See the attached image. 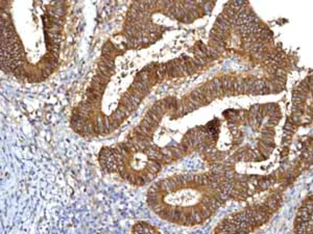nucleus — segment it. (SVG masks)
Segmentation results:
<instances>
[{
    "label": "nucleus",
    "instance_id": "1",
    "mask_svg": "<svg viewBox=\"0 0 313 234\" xmlns=\"http://www.w3.org/2000/svg\"><path fill=\"white\" fill-rule=\"evenodd\" d=\"M132 85L135 87L136 89H138L139 92L143 93L145 96L148 94V93H149V87H150L149 84L146 83V82H144V81H142L141 79L137 78V77H135V79H134V81H133Z\"/></svg>",
    "mask_w": 313,
    "mask_h": 234
},
{
    "label": "nucleus",
    "instance_id": "2",
    "mask_svg": "<svg viewBox=\"0 0 313 234\" xmlns=\"http://www.w3.org/2000/svg\"><path fill=\"white\" fill-rule=\"evenodd\" d=\"M183 104H184V114L183 115H187L188 112L195 110V106H194L193 102L190 100L189 96H185L183 98Z\"/></svg>",
    "mask_w": 313,
    "mask_h": 234
},
{
    "label": "nucleus",
    "instance_id": "3",
    "mask_svg": "<svg viewBox=\"0 0 313 234\" xmlns=\"http://www.w3.org/2000/svg\"><path fill=\"white\" fill-rule=\"evenodd\" d=\"M190 213H191V217H192V220H193L194 225L203 223V219H201V213H199L198 209L192 208L190 210Z\"/></svg>",
    "mask_w": 313,
    "mask_h": 234
},
{
    "label": "nucleus",
    "instance_id": "4",
    "mask_svg": "<svg viewBox=\"0 0 313 234\" xmlns=\"http://www.w3.org/2000/svg\"><path fill=\"white\" fill-rule=\"evenodd\" d=\"M123 97L130 100V101L132 102V104L134 105V107H135V108H137V107L139 106V104L141 103V100L137 99L135 96H133V95L130 94V93H128V92H125L124 94H123Z\"/></svg>",
    "mask_w": 313,
    "mask_h": 234
},
{
    "label": "nucleus",
    "instance_id": "5",
    "mask_svg": "<svg viewBox=\"0 0 313 234\" xmlns=\"http://www.w3.org/2000/svg\"><path fill=\"white\" fill-rule=\"evenodd\" d=\"M199 213H201V219H203V222L206 221V220H208L210 216L212 215V212L210 210H209L208 208H206L205 206H203V205H199Z\"/></svg>",
    "mask_w": 313,
    "mask_h": 234
},
{
    "label": "nucleus",
    "instance_id": "6",
    "mask_svg": "<svg viewBox=\"0 0 313 234\" xmlns=\"http://www.w3.org/2000/svg\"><path fill=\"white\" fill-rule=\"evenodd\" d=\"M127 92H128V93H130V94H132L133 96H135L136 98H137V99L141 100V101H142V100L144 99V98H145V97H146L145 95L143 94V93L139 92V91H138V89H136L135 87H133V85H130V87H128V89H127Z\"/></svg>",
    "mask_w": 313,
    "mask_h": 234
},
{
    "label": "nucleus",
    "instance_id": "7",
    "mask_svg": "<svg viewBox=\"0 0 313 234\" xmlns=\"http://www.w3.org/2000/svg\"><path fill=\"white\" fill-rule=\"evenodd\" d=\"M91 87H93V89H94L95 91H96V92L101 93V94H103V93H104V89H105V87H107V84H102V83H95V82H92Z\"/></svg>",
    "mask_w": 313,
    "mask_h": 234
},
{
    "label": "nucleus",
    "instance_id": "8",
    "mask_svg": "<svg viewBox=\"0 0 313 234\" xmlns=\"http://www.w3.org/2000/svg\"><path fill=\"white\" fill-rule=\"evenodd\" d=\"M120 102H121V103H122V104L124 105L126 108H128L130 111L135 110V107H134V105L132 104V102H130L128 99H126V98H124V97H122V98H121V101H120Z\"/></svg>",
    "mask_w": 313,
    "mask_h": 234
},
{
    "label": "nucleus",
    "instance_id": "9",
    "mask_svg": "<svg viewBox=\"0 0 313 234\" xmlns=\"http://www.w3.org/2000/svg\"><path fill=\"white\" fill-rule=\"evenodd\" d=\"M170 149H171V151H172L173 158H174V159H178V158H181V157H183V156H184V153L182 152L180 149H178L176 147H174V148L170 147Z\"/></svg>",
    "mask_w": 313,
    "mask_h": 234
},
{
    "label": "nucleus",
    "instance_id": "10",
    "mask_svg": "<svg viewBox=\"0 0 313 234\" xmlns=\"http://www.w3.org/2000/svg\"><path fill=\"white\" fill-rule=\"evenodd\" d=\"M100 61H102L104 65H107L109 68H111V69H114V67H115V61L114 59H110V58H105V57H103V56H101V58H100Z\"/></svg>",
    "mask_w": 313,
    "mask_h": 234
},
{
    "label": "nucleus",
    "instance_id": "11",
    "mask_svg": "<svg viewBox=\"0 0 313 234\" xmlns=\"http://www.w3.org/2000/svg\"><path fill=\"white\" fill-rule=\"evenodd\" d=\"M117 108H118L119 110H121V111H122L123 114H124L125 117H128V116H130V114H132V111H130V110L128 109V108H126V107H125L124 105H123L122 103H121V102L119 103V105H118Z\"/></svg>",
    "mask_w": 313,
    "mask_h": 234
},
{
    "label": "nucleus",
    "instance_id": "12",
    "mask_svg": "<svg viewBox=\"0 0 313 234\" xmlns=\"http://www.w3.org/2000/svg\"><path fill=\"white\" fill-rule=\"evenodd\" d=\"M135 180H136V185H144L146 183V181L144 180L142 175H135Z\"/></svg>",
    "mask_w": 313,
    "mask_h": 234
},
{
    "label": "nucleus",
    "instance_id": "13",
    "mask_svg": "<svg viewBox=\"0 0 313 234\" xmlns=\"http://www.w3.org/2000/svg\"><path fill=\"white\" fill-rule=\"evenodd\" d=\"M109 120H110V125H111V131L114 129H117L118 127H119V123L116 121V120H114L112 117H109Z\"/></svg>",
    "mask_w": 313,
    "mask_h": 234
},
{
    "label": "nucleus",
    "instance_id": "14",
    "mask_svg": "<svg viewBox=\"0 0 313 234\" xmlns=\"http://www.w3.org/2000/svg\"><path fill=\"white\" fill-rule=\"evenodd\" d=\"M146 115H147L149 118H151V119H153V121H155V122H157V123H159V122H160L161 118H160V117H158V116L155 115V112H153V111H151V110H150V109L148 110V112H147V114H146Z\"/></svg>",
    "mask_w": 313,
    "mask_h": 234
},
{
    "label": "nucleus",
    "instance_id": "15",
    "mask_svg": "<svg viewBox=\"0 0 313 234\" xmlns=\"http://www.w3.org/2000/svg\"><path fill=\"white\" fill-rule=\"evenodd\" d=\"M275 75H277V76H286V70L282 67L277 68L275 71Z\"/></svg>",
    "mask_w": 313,
    "mask_h": 234
},
{
    "label": "nucleus",
    "instance_id": "16",
    "mask_svg": "<svg viewBox=\"0 0 313 234\" xmlns=\"http://www.w3.org/2000/svg\"><path fill=\"white\" fill-rule=\"evenodd\" d=\"M210 183V178H209L208 174H203L201 175V185H208Z\"/></svg>",
    "mask_w": 313,
    "mask_h": 234
},
{
    "label": "nucleus",
    "instance_id": "17",
    "mask_svg": "<svg viewBox=\"0 0 313 234\" xmlns=\"http://www.w3.org/2000/svg\"><path fill=\"white\" fill-rule=\"evenodd\" d=\"M195 61L201 67H204L207 64V58H203V57H196L195 56Z\"/></svg>",
    "mask_w": 313,
    "mask_h": 234
},
{
    "label": "nucleus",
    "instance_id": "18",
    "mask_svg": "<svg viewBox=\"0 0 313 234\" xmlns=\"http://www.w3.org/2000/svg\"><path fill=\"white\" fill-rule=\"evenodd\" d=\"M272 198H275L276 200H278V201H282V195H281L280 193H276L272 195Z\"/></svg>",
    "mask_w": 313,
    "mask_h": 234
}]
</instances>
